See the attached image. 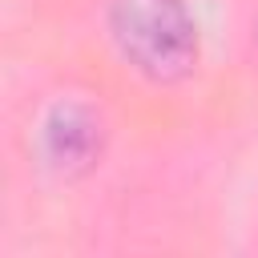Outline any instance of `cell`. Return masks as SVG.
Wrapping results in <instances>:
<instances>
[{
  "instance_id": "cell-1",
  "label": "cell",
  "mask_w": 258,
  "mask_h": 258,
  "mask_svg": "<svg viewBox=\"0 0 258 258\" xmlns=\"http://www.w3.org/2000/svg\"><path fill=\"white\" fill-rule=\"evenodd\" d=\"M105 40L149 85H181L202 60L198 20L185 0H105Z\"/></svg>"
},
{
  "instance_id": "cell-2",
  "label": "cell",
  "mask_w": 258,
  "mask_h": 258,
  "mask_svg": "<svg viewBox=\"0 0 258 258\" xmlns=\"http://www.w3.org/2000/svg\"><path fill=\"white\" fill-rule=\"evenodd\" d=\"M40 165H48L60 177H77L85 169H93V161L101 157V117L89 105H52L40 117Z\"/></svg>"
}]
</instances>
